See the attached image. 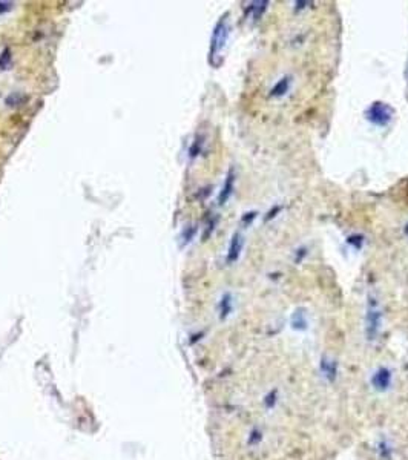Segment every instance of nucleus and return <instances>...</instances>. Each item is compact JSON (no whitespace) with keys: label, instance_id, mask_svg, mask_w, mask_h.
I'll return each instance as SVG.
<instances>
[{"label":"nucleus","instance_id":"1","mask_svg":"<svg viewBox=\"0 0 408 460\" xmlns=\"http://www.w3.org/2000/svg\"><path fill=\"white\" fill-rule=\"evenodd\" d=\"M216 460H337L353 446L347 360L259 350L216 374Z\"/></svg>","mask_w":408,"mask_h":460},{"label":"nucleus","instance_id":"2","mask_svg":"<svg viewBox=\"0 0 408 460\" xmlns=\"http://www.w3.org/2000/svg\"><path fill=\"white\" fill-rule=\"evenodd\" d=\"M354 460H408V362H373L350 383Z\"/></svg>","mask_w":408,"mask_h":460},{"label":"nucleus","instance_id":"3","mask_svg":"<svg viewBox=\"0 0 408 460\" xmlns=\"http://www.w3.org/2000/svg\"><path fill=\"white\" fill-rule=\"evenodd\" d=\"M227 37H229V21H227L225 17H221L219 21L216 23L215 29H213L212 40H210V52H209V57H210V63H212L213 66H215V58L219 57L221 51H222L224 46H225Z\"/></svg>","mask_w":408,"mask_h":460},{"label":"nucleus","instance_id":"4","mask_svg":"<svg viewBox=\"0 0 408 460\" xmlns=\"http://www.w3.org/2000/svg\"><path fill=\"white\" fill-rule=\"evenodd\" d=\"M367 118L376 126H387L393 118V109L385 103H373L367 110Z\"/></svg>","mask_w":408,"mask_h":460},{"label":"nucleus","instance_id":"5","mask_svg":"<svg viewBox=\"0 0 408 460\" xmlns=\"http://www.w3.org/2000/svg\"><path fill=\"white\" fill-rule=\"evenodd\" d=\"M241 248H242V236L239 233H235L232 236V241H230V245H229V253H227V262L229 264L235 262L239 258Z\"/></svg>","mask_w":408,"mask_h":460},{"label":"nucleus","instance_id":"6","mask_svg":"<svg viewBox=\"0 0 408 460\" xmlns=\"http://www.w3.org/2000/svg\"><path fill=\"white\" fill-rule=\"evenodd\" d=\"M233 184H235V175H233V170H229L227 176H225V181H224V186L219 192V196H218V202L222 205L227 202V199L230 198L232 192H233Z\"/></svg>","mask_w":408,"mask_h":460},{"label":"nucleus","instance_id":"7","mask_svg":"<svg viewBox=\"0 0 408 460\" xmlns=\"http://www.w3.org/2000/svg\"><path fill=\"white\" fill-rule=\"evenodd\" d=\"M288 84H290V80H288V78H281V80L275 84V87L271 89V95H275V97L284 95V94L288 90Z\"/></svg>","mask_w":408,"mask_h":460},{"label":"nucleus","instance_id":"8","mask_svg":"<svg viewBox=\"0 0 408 460\" xmlns=\"http://www.w3.org/2000/svg\"><path fill=\"white\" fill-rule=\"evenodd\" d=\"M11 63V51L5 48L0 54V71H5Z\"/></svg>","mask_w":408,"mask_h":460},{"label":"nucleus","instance_id":"9","mask_svg":"<svg viewBox=\"0 0 408 460\" xmlns=\"http://www.w3.org/2000/svg\"><path fill=\"white\" fill-rule=\"evenodd\" d=\"M11 6H12V3H9V2H0V14L6 12Z\"/></svg>","mask_w":408,"mask_h":460},{"label":"nucleus","instance_id":"10","mask_svg":"<svg viewBox=\"0 0 408 460\" xmlns=\"http://www.w3.org/2000/svg\"><path fill=\"white\" fill-rule=\"evenodd\" d=\"M196 232V228L195 227H190L189 228V232H186V235H184V238H186V242H189L190 239H192V236H193V233Z\"/></svg>","mask_w":408,"mask_h":460}]
</instances>
